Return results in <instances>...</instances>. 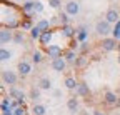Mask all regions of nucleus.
I'll return each instance as SVG.
<instances>
[{
  "label": "nucleus",
  "instance_id": "f257e3e1",
  "mask_svg": "<svg viewBox=\"0 0 120 115\" xmlns=\"http://www.w3.org/2000/svg\"><path fill=\"white\" fill-rule=\"evenodd\" d=\"M95 32H97L98 35H107V33H110V23H109L107 20L98 22V23L95 25Z\"/></svg>",
  "mask_w": 120,
  "mask_h": 115
},
{
  "label": "nucleus",
  "instance_id": "f03ea898",
  "mask_svg": "<svg viewBox=\"0 0 120 115\" xmlns=\"http://www.w3.org/2000/svg\"><path fill=\"white\" fill-rule=\"evenodd\" d=\"M79 10H80L79 2H73V0H70V2L65 5V12L68 13V15H77V13H79Z\"/></svg>",
  "mask_w": 120,
  "mask_h": 115
},
{
  "label": "nucleus",
  "instance_id": "7ed1b4c3",
  "mask_svg": "<svg viewBox=\"0 0 120 115\" xmlns=\"http://www.w3.org/2000/svg\"><path fill=\"white\" fill-rule=\"evenodd\" d=\"M47 52H49V55L52 57V59H58V57L62 55V48H60L58 45H49Z\"/></svg>",
  "mask_w": 120,
  "mask_h": 115
},
{
  "label": "nucleus",
  "instance_id": "20e7f679",
  "mask_svg": "<svg viewBox=\"0 0 120 115\" xmlns=\"http://www.w3.org/2000/svg\"><path fill=\"white\" fill-rule=\"evenodd\" d=\"M2 77H4V82L8 83V85H13L15 82H17V77H15V74H12L10 70H4Z\"/></svg>",
  "mask_w": 120,
  "mask_h": 115
},
{
  "label": "nucleus",
  "instance_id": "39448f33",
  "mask_svg": "<svg viewBox=\"0 0 120 115\" xmlns=\"http://www.w3.org/2000/svg\"><path fill=\"white\" fill-rule=\"evenodd\" d=\"M105 20H107L109 23H117L118 22V12L113 10V8H110L107 12V15H105Z\"/></svg>",
  "mask_w": 120,
  "mask_h": 115
},
{
  "label": "nucleus",
  "instance_id": "423d86ee",
  "mask_svg": "<svg viewBox=\"0 0 120 115\" xmlns=\"http://www.w3.org/2000/svg\"><path fill=\"white\" fill-rule=\"evenodd\" d=\"M52 68L57 70V72H62V70L65 68V60L60 59V57H58V59H53V60H52Z\"/></svg>",
  "mask_w": 120,
  "mask_h": 115
},
{
  "label": "nucleus",
  "instance_id": "0eeeda50",
  "mask_svg": "<svg viewBox=\"0 0 120 115\" xmlns=\"http://www.w3.org/2000/svg\"><path fill=\"white\" fill-rule=\"evenodd\" d=\"M102 47L105 50H115V47H117L115 38H105V40H102Z\"/></svg>",
  "mask_w": 120,
  "mask_h": 115
},
{
  "label": "nucleus",
  "instance_id": "6e6552de",
  "mask_svg": "<svg viewBox=\"0 0 120 115\" xmlns=\"http://www.w3.org/2000/svg\"><path fill=\"white\" fill-rule=\"evenodd\" d=\"M12 40V32L10 30H2L0 32V42H2V44L5 45L7 42H10Z\"/></svg>",
  "mask_w": 120,
  "mask_h": 115
},
{
  "label": "nucleus",
  "instance_id": "1a4fd4ad",
  "mask_svg": "<svg viewBox=\"0 0 120 115\" xmlns=\"http://www.w3.org/2000/svg\"><path fill=\"white\" fill-rule=\"evenodd\" d=\"M19 72H20L22 75H27L28 72H30V63L28 62H20L19 63Z\"/></svg>",
  "mask_w": 120,
  "mask_h": 115
},
{
  "label": "nucleus",
  "instance_id": "9d476101",
  "mask_svg": "<svg viewBox=\"0 0 120 115\" xmlns=\"http://www.w3.org/2000/svg\"><path fill=\"white\" fill-rule=\"evenodd\" d=\"M65 87H67V89H70V90H73V89H77V87H79V83L75 82V78L67 77V78H65Z\"/></svg>",
  "mask_w": 120,
  "mask_h": 115
},
{
  "label": "nucleus",
  "instance_id": "9b49d317",
  "mask_svg": "<svg viewBox=\"0 0 120 115\" xmlns=\"http://www.w3.org/2000/svg\"><path fill=\"white\" fill-rule=\"evenodd\" d=\"M67 107H68V110H70V112H75V110H77V107H79V102H77L75 98H68Z\"/></svg>",
  "mask_w": 120,
  "mask_h": 115
},
{
  "label": "nucleus",
  "instance_id": "f8f14e48",
  "mask_svg": "<svg viewBox=\"0 0 120 115\" xmlns=\"http://www.w3.org/2000/svg\"><path fill=\"white\" fill-rule=\"evenodd\" d=\"M50 38H52V33L50 32H42V37H40V42L43 45H47L49 42H50Z\"/></svg>",
  "mask_w": 120,
  "mask_h": 115
},
{
  "label": "nucleus",
  "instance_id": "ddd939ff",
  "mask_svg": "<svg viewBox=\"0 0 120 115\" xmlns=\"http://www.w3.org/2000/svg\"><path fill=\"white\" fill-rule=\"evenodd\" d=\"M105 100H107L109 104H117V102H118L117 95H115V93H112V92H107V95H105Z\"/></svg>",
  "mask_w": 120,
  "mask_h": 115
},
{
  "label": "nucleus",
  "instance_id": "4468645a",
  "mask_svg": "<svg viewBox=\"0 0 120 115\" xmlns=\"http://www.w3.org/2000/svg\"><path fill=\"white\" fill-rule=\"evenodd\" d=\"M38 87L43 89V90H49V89L52 87V85H50V80H49V78H42V80L38 82Z\"/></svg>",
  "mask_w": 120,
  "mask_h": 115
},
{
  "label": "nucleus",
  "instance_id": "2eb2a0df",
  "mask_svg": "<svg viewBox=\"0 0 120 115\" xmlns=\"http://www.w3.org/2000/svg\"><path fill=\"white\" fill-rule=\"evenodd\" d=\"M62 32H64V35H65V37H72L75 30H73L70 25H64V27H62Z\"/></svg>",
  "mask_w": 120,
  "mask_h": 115
},
{
  "label": "nucleus",
  "instance_id": "dca6fc26",
  "mask_svg": "<svg viewBox=\"0 0 120 115\" xmlns=\"http://www.w3.org/2000/svg\"><path fill=\"white\" fill-rule=\"evenodd\" d=\"M77 90H79L80 95H87V93H88V85H87V83H79Z\"/></svg>",
  "mask_w": 120,
  "mask_h": 115
},
{
  "label": "nucleus",
  "instance_id": "f3484780",
  "mask_svg": "<svg viewBox=\"0 0 120 115\" xmlns=\"http://www.w3.org/2000/svg\"><path fill=\"white\" fill-rule=\"evenodd\" d=\"M30 35H32L34 38H40L42 37V30L38 27H32V30H30Z\"/></svg>",
  "mask_w": 120,
  "mask_h": 115
},
{
  "label": "nucleus",
  "instance_id": "a211bd4d",
  "mask_svg": "<svg viewBox=\"0 0 120 115\" xmlns=\"http://www.w3.org/2000/svg\"><path fill=\"white\" fill-rule=\"evenodd\" d=\"M8 59H10V52L5 50V48H2V50H0V60H2V62H7Z\"/></svg>",
  "mask_w": 120,
  "mask_h": 115
},
{
  "label": "nucleus",
  "instance_id": "6ab92c4d",
  "mask_svg": "<svg viewBox=\"0 0 120 115\" xmlns=\"http://www.w3.org/2000/svg\"><path fill=\"white\" fill-rule=\"evenodd\" d=\"M49 25H50V22H49V20H40V22L37 23V27L40 28L42 32H45V30H47V28H49Z\"/></svg>",
  "mask_w": 120,
  "mask_h": 115
},
{
  "label": "nucleus",
  "instance_id": "aec40b11",
  "mask_svg": "<svg viewBox=\"0 0 120 115\" xmlns=\"http://www.w3.org/2000/svg\"><path fill=\"white\" fill-rule=\"evenodd\" d=\"M45 112H47V110H45L43 105H35L34 107V113L35 115H45Z\"/></svg>",
  "mask_w": 120,
  "mask_h": 115
},
{
  "label": "nucleus",
  "instance_id": "412c9836",
  "mask_svg": "<svg viewBox=\"0 0 120 115\" xmlns=\"http://www.w3.org/2000/svg\"><path fill=\"white\" fill-rule=\"evenodd\" d=\"M10 93H12L13 97H17V98H19V102H23V93H22V92H19L17 89H12V90H10Z\"/></svg>",
  "mask_w": 120,
  "mask_h": 115
},
{
  "label": "nucleus",
  "instance_id": "4be33fe9",
  "mask_svg": "<svg viewBox=\"0 0 120 115\" xmlns=\"http://www.w3.org/2000/svg\"><path fill=\"white\" fill-rule=\"evenodd\" d=\"M34 5H35L34 2H27V4H23V7H22V8H23V12H27V13H30V12H32V10H34Z\"/></svg>",
  "mask_w": 120,
  "mask_h": 115
},
{
  "label": "nucleus",
  "instance_id": "5701e85b",
  "mask_svg": "<svg viewBox=\"0 0 120 115\" xmlns=\"http://www.w3.org/2000/svg\"><path fill=\"white\" fill-rule=\"evenodd\" d=\"M13 42H15V44H22V42H23V33H22V32L15 33V37H13Z\"/></svg>",
  "mask_w": 120,
  "mask_h": 115
},
{
  "label": "nucleus",
  "instance_id": "b1692460",
  "mask_svg": "<svg viewBox=\"0 0 120 115\" xmlns=\"http://www.w3.org/2000/svg\"><path fill=\"white\" fill-rule=\"evenodd\" d=\"M112 33H113V38H115V40L120 38V22H117V27H115V30H113Z\"/></svg>",
  "mask_w": 120,
  "mask_h": 115
},
{
  "label": "nucleus",
  "instance_id": "393cba45",
  "mask_svg": "<svg viewBox=\"0 0 120 115\" xmlns=\"http://www.w3.org/2000/svg\"><path fill=\"white\" fill-rule=\"evenodd\" d=\"M49 5L52 8H58L60 7V0H49Z\"/></svg>",
  "mask_w": 120,
  "mask_h": 115
},
{
  "label": "nucleus",
  "instance_id": "a878e982",
  "mask_svg": "<svg viewBox=\"0 0 120 115\" xmlns=\"http://www.w3.org/2000/svg\"><path fill=\"white\" fill-rule=\"evenodd\" d=\"M34 62H35V63L42 62V53H40V52H35V53H34Z\"/></svg>",
  "mask_w": 120,
  "mask_h": 115
},
{
  "label": "nucleus",
  "instance_id": "bb28decb",
  "mask_svg": "<svg viewBox=\"0 0 120 115\" xmlns=\"http://www.w3.org/2000/svg\"><path fill=\"white\" fill-rule=\"evenodd\" d=\"M43 10V5L40 4V2H35V5H34V12H42Z\"/></svg>",
  "mask_w": 120,
  "mask_h": 115
},
{
  "label": "nucleus",
  "instance_id": "cd10ccee",
  "mask_svg": "<svg viewBox=\"0 0 120 115\" xmlns=\"http://www.w3.org/2000/svg\"><path fill=\"white\" fill-rule=\"evenodd\" d=\"M30 97H32L34 100H37V98H40V92L38 90H32L30 92Z\"/></svg>",
  "mask_w": 120,
  "mask_h": 115
},
{
  "label": "nucleus",
  "instance_id": "c85d7f7f",
  "mask_svg": "<svg viewBox=\"0 0 120 115\" xmlns=\"http://www.w3.org/2000/svg\"><path fill=\"white\" fill-rule=\"evenodd\" d=\"M60 20H62L64 23H67V22H68V13H67V12H64V13H60Z\"/></svg>",
  "mask_w": 120,
  "mask_h": 115
},
{
  "label": "nucleus",
  "instance_id": "c756f323",
  "mask_svg": "<svg viewBox=\"0 0 120 115\" xmlns=\"http://www.w3.org/2000/svg\"><path fill=\"white\" fill-rule=\"evenodd\" d=\"M65 57H67V60H68V62H75V53H73V52H68Z\"/></svg>",
  "mask_w": 120,
  "mask_h": 115
},
{
  "label": "nucleus",
  "instance_id": "7c9ffc66",
  "mask_svg": "<svg viewBox=\"0 0 120 115\" xmlns=\"http://www.w3.org/2000/svg\"><path fill=\"white\" fill-rule=\"evenodd\" d=\"M13 115H25V112H23V108L17 107V108H15V113H13Z\"/></svg>",
  "mask_w": 120,
  "mask_h": 115
},
{
  "label": "nucleus",
  "instance_id": "2f4dec72",
  "mask_svg": "<svg viewBox=\"0 0 120 115\" xmlns=\"http://www.w3.org/2000/svg\"><path fill=\"white\" fill-rule=\"evenodd\" d=\"M85 37H87V33H85L83 30H80V33H79V38H80V40H83Z\"/></svg>",
  "mask_w": 120,
  "mask_h": 115
},
{
  "label": "nucleus",
  "instance_id": "473e14b6",
  "mask_svg": "<svg viewBox=\"0 0 120 115\" xmlns=\"http://www.w3.org/2000/svg\"><path fill=\"white\" fill-rule=\"evenodd\" d=\"M22 27H23V28H30V22H28V20H27V22H23V23H22Z\"/></svg>",
  "mask_w": 120,
  "mask_h": 115
},
{
  "label": "nucleus",
  "instance_id": "72a5a7b5",
  "mask_svg": "<svg viewBox=\"0 0 120 115\" xmlns=\"http://www.w3.org/2000/svg\"><path fill=\"white\" fill-rule=\"evenodd\" d=\"M95 115H103V113H100V112H95Z\"/></svg>",
  "mask_w": 120,
  "mask_h": 115
},
{
  "label": "nucleus",
  "instance_id": "f704fd0d",
  "mask_svg": "<svg viewBox=\"0 0 120 115\" xmlns=\"http://www.w3.org/2000/svg\"><path fill=\"white\" fill-rule=\"evenodd\" d=\"M118 48H120V45H118Z\"/></svg>",
  "mask_w": 120,
  "mask_h": 115
},
{
  "label": "nucleus",
  "instance_id": "c9c22d12",
  "mask_svg": "<svg viewBox=\"0 0 120 115\" xmlns=\"http://www.w3.org/2000/svg\"><path fill=\"white\" fill-rule=\"evenodd\" d=\"M118 60H120V59H118Z\"/></svg>",
  "mask_w": 120,
  "mask_h": 115
}]
</instances>
